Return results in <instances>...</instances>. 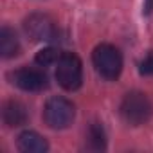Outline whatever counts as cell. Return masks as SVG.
I'll list each match as a JSON object with an SVG mask.
<instances>
[{"mask_svg":"<svg viewBox=\"0 0 153 153\" xmlns=\"http://www.w3.org/2000/svg\"><path fill=\"white\" fill-rule=\"evenodd\" d=\"M153 114V105L149 97L142 92H128L121 103V117L130 126H140L149 121Z\"/></svg>","mask_w":153,"mask_h":153,"instance_id":"6da1fadb","label":"cell"},{"mask_svg":"<svg viewBox=\"0 0 153 153\" xmlns=\"http://www.w3.org/2000/svg\"><path fill=\"white\" fill-rule=\"evenodd\" d=\"M56 79L61 88L74 92L81 87L83 81V65L74 52H63L56 63Z\"/></svg>","mask_w":153,"mask_h":153,"instance_id":"7a4b0ae2","label":"cell"},{"mask_svg":"<svg viewBox=\"0 0 153 153\" xmlns=\"http://www.w3.org/2000/svg\"><path fill=\"white\" fill-rule=\"evenodd\" d=\"M92 61L96 70L105 79H117L123 70V56L119 49L110 43H101L92 52Z\"/></svg>","mask_w":153,"mask_h":153,"instance_id":"3957f363","label":"cell"},{"mask_svg":"<svg viewBox=\"0 0 153 153\" xmlns=\"http://www.w3.org/2000/svg\"><path fill=\"white\" fill-rule=\"evenodd\" d=\"M76 115L74 105L65 97H51L43 108V119L52 130H65L72 124Z\"/></svg>","mask_w":153,"mask_h":153,"instance_id":"277c9868","label":"cell"},{"mask_svg":"<svg viewBox=\"0 0 153 153\" xmlns=\"http://www.w3.org/2000/svg\"><path fill=\"white\" fill-rule=\"evenodd\" d=\"M13 83L25 92H42L49 87V78L43 67H22L11 74Z\"/></svg>","mask_w":153,"mask_h":153,"instance_id":"5b68a950","label":"cell"},{"mask_svg":"<svg viewBox=\"0 0 153 153\" xmlns=\"http://www.w3.org/2000/svg\"><path fill=\"white\" fill-rule=\"evenodd\" d=\"M24 29L33 42H52L58 36V27L49 15L34 13L25 18Z\"/></svg>","mask_w":153,"mask_h":153,"instance_id":"8992f818","label":"cell"},{"mask_svg":"<svg viewBox=\"0 0 153 153\" xmlns=\"http://www.w3.org/2000/svg\"><path fill=\"white\" fill-rule=\"evenodd\" d=\"M27 117H29L27 108H25L20 101L11 99V101H7V103L4 105V108H2V119H4V123H6L9 128H16V126L25 124V123H27Z\"/></svg>","mask_w":153,"mask_h":153,"instance_id":"52a82bcc","label":"cell"},{"mask_svg":"<svg viewBox=\"0 0 153 153\" xmlns=\"http://www.w3.org/2000/svg\"><path fill=\"white\" fill-rule=\"evenodd\" d=\"M18 149L24 153H45L49 149V144L40 133L25 130L18 135Z\"/></svg>","mask_w":153,"mask_h":153,"instance_id":"ba28073f","label":"cell"},{"mask_svg":"<svg viewBox=\"0 0 153 153\" xmlns=\"http://www.w3.org/2000/svg\"><path fill=\"white\" fill-rule=\"evenodd\" d=\"M18 52H20V42L16 33L9 27H2L0 29V54H2V58L9 59L15 58Z\"/></svg>","mask_w":153,"mask_h":153,"instance_id":"9c48e42d","label":"cell"},{"mask_svg":"<svg viewBox=\"0 0 153 153\" xmlns=\"http://www.w3.org/2000/svg\"><path fill=\"white\" fill-rule=\"evenodd\" d=\"M87 146L88 149H94V151H99V149H105L106 148V135H105V130L99 123H92L90 128H88V133H87Z\"/></svg>","mask_w":153,"mask_h":153,"instance_id":"30bf717a","label":"cell"},{"mask_svg":"<svg viewBox=\"0 0 153 153\" xmlns=\"http://www.w3.org/2000/svg\"><path fill=\"white\" fill-rule=\"evenodd\" d=\"M61 51L59 49H56V47H45V49H42L38 54H36V63L40 65V67H52V65H56L58 61H59V58H61Z\"/></svg>","mask_w":153,"mask_h":153,"instance_id":"8fae6325","label":"cell"},{"mask_svg":"<svg viewBox=\"0 0 153 153\" xmlns=\"http://www.w3.org/2000/svg\"><path fill=\"white\" fill-rule=\"evenodd\" d=\"M139 72L142 76H153V52H149L139 65Z\"/></svg>","mask_w":153,"mask_h":153,"instance_id":"7c38bea8","label":"cell"},{"mask_svg":"<svg viewBox=\"0 0 153 153\" xmlns=\"http://www.w3.org/2000/svg\"><path fill=\"white\" fill-rule=\"evenodd\" d=\"M144 15H149L153 11V0H144Z\"/></svg>","mask_w":153,"mask_h":153,"instance_id":"4fadbf2b","label":"cell"}]
</instances>
